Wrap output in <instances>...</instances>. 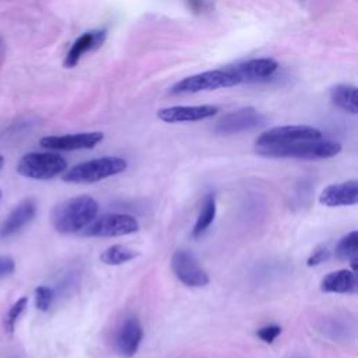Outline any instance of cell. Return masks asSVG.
<instances>
[{"instance_id": "obj_12", "label": "cell", "mask_w": 358, "mask_h": 358, "mask_svg": "<svg viewBox=\"0 0 358 358\" xmlns=\"http://www.w3.org/2000/svg\"><path fill=\"white\" fill-rule=\"evenodd\" d=\"M239 84L256 83L271 77L278 69V63L270 57L250 59L231 66Z\"/></svg>"}, {"instance_id": "obj_13", "label": "cell", "mask_w": 358, "mask_h": 358, "mask_svg": "<svg viewBox=\"0 0 358 358\" xmlns=\"http://www.w3.org/2000/svg\"><path fill=\"white\" fill-rule=\"evenodd\" d=\"M218 108L214 105H192V106H168L157 112L159 120L165 123L197 122L215 116Z\"/></svg>"}, {"instance_id": "obj_28", "label": "cell", "mask_w": 358, "mask_h": 358, "mask_svg": "<svg viewBox=\"0 0 358 358\" xmlns=\"http://www.w3.org/2000/svg\"><path fill=\"white\" fill-rule=\"evenodd\" d=\"M3 165H4V158L0 155V171H1V168H3Z\"/></svg>"}, {"instance_id": "obj_4", "label": "cell", "mask_w": 358, "mask_h": 358, "mask_svg": "<svg viewBox=\"0 0 358 358\" xmlns=\"http://www.w3.org/2000/svg\"><path fill=\"white\" fill-rule=\"evenodd\" d=\"M235 85H239V81L229 66L227 69L208 70L204 73H199V74L182 78L180 81L175 83L169 88V92L173 95L196 94L200 91H213V90L235 87Z\"/></svg>"}, {"instance_id": "obj_10", "label": "cell", "mask_w": 358, "mask_h": 358, "mask_svg": "<svg viewBox=\"0 0 358 358\" xmlns=\"http://www.w3.org/2000/svg\"><path fill=\"white\" fill-rule=\"evenodd\" d=\"M102 140H103V133L88 131V133H76V134H64V136H48L41 138L39 144L48 150L74 151V150L94 148Z\"/></svg>"}, {"instance_id": "obj_1", "label": "cell", "mask_w": 358, "mask_h": 358, "mask_svg": "<svg viewBox=\"0 0 358 358\" xmlns=\"http://www.w3.org/2000/svg\"><path fill=\"white\" fill-rule=\"evenodd\" d=\"M98 203L88 194L70 197L56 204L50 213L53 228L60 234H76L84 229L98 214Z\"/></svg>"}, {"instance_id": "obj_25", "label": "cell", "mask_w": 358, "mask_h": 358, "mask_svg": "<svg viewBox=\"0 0 358 358\" xmlns=\"http://www.w3.org/2000/svg\"><path fill=\"white\" fill-rule=\"evenodd\" d=\"M330 255H331V252H330L329 246H324V245L317 246V248L312 252V255L308 257L306 264H308L309 267L317 266V264H320V263L326 262V260L330 257Z\"/></svg>"}, {"instance_id": "obj_3", "label": "cell", "mask_w": 358, "mask_h": 358, "mask_svg": "<svg viewBox=\"0 0 358 358\" xmlns=\"http://www.w3.org/2000/svg\"><path fill=\"white\" fill-rule=\"evenodd\" d=\"M127 168V161L120 157H101L74 165L63 175L69 183H94L122 173Z\"/></svg>"}, {"instance_id": "obj_8", "label": "cell", "mask_w": 358, "mask_h": 358, "mask_svg": "<svg viewBox=\"0 0 358 358\" xmlns=\"http://www.w3.org/2000/svg\"><path fill=\"white\" fill-rule=\"evenodd\" d=\"M171 268L175 277L187 287H204L210 282L207 271L200 266L193 252L178 249L171 257Z\"/></svg>"}, {"instance_id": "obj_26", "label": "cell", "mask_w": 358, "mask_h": 358, "mask_svg": "<svg viewBox=\"0 0 358 358\" xmlns=\"http://www.w3.org/2000/svg\"><path fill=\"white\" fill-rule=\"evenodd\" d=\"M15 270V263L8 256H0V280L10 275Z\"/></svg>"}, {"instance_id": "obj_5", "label": "cell", "mask_w": 358, "mask_h": 358, "mask_svg": "<svg viewBox=\"0 0 358 358\" xmlns=\"http://www.w3.org/2000/svg\"><path fill=\"white\" fill-rule=\"evenodd\" d=\"M67 169V161L56 152H28L18 161L17 172L25 178L49 180Z\"/></svg>"}, {"instance_id": "obj_23", "label": "cell", "mask_w": 358, "mask_h": 358, "mask_svg": "<svg viewBox=\"0 0 358 358\" xmlns=\"http://www.w3.org/2000/svg\"><path fill=\"white\" fill-rule=\"evenodd\" d=\"M53 301V289L48 285H39L35 288V305L39 310L46 312Z\"/></svg>"}, {"instance_id": "obj_20", "label": "cell", "mask_w": 358, "mask_h": 358, "mask_svg": "<svg viewBox=\"0 0 358 358\" xmlns=\"http://www.w3.org/2000/svg\"><path fill=\"white\" fill-rule=\"evenodd\" d=\"M336 256L340 260H350L352 271L357 273V262H358V232L351 231L350 234L344 235L337 246H336Z\"/></svg>"}, {"instance_id": "obj_9", "label": "cell", "mask_w": 358, "mask_h": 358, "mask_svg": "<svg viewBox=\"0 0 358 358\" xmlns=\"http://www.w3.org/2000/svg\"><path fill=\"white\" fill-rule=\"evenodd\" d=\"M322 138V131L312 126L305 124H289V126H277L263 131L255 145H278L288 144L301 140H315Z\"/></svg>"}, {"instance_id": "obj_27", "label": "cell", "mask_w": 358, "mask_h": 358, "mask_svg": "<svg viewBox=\"0 0 358 358\" xmlns=\"http://www.w3.org/2000/svg\"><path fill=\"white\" fill-rule=\"evenodd\" d=\"M187 3H189V7L194 11H200L203 8V4H204L203 0H187Z\"/></svg>"}, {"instance_id": "obj_6", "label": "cell", "mask_w": 358, "mask_h": 358, "mask_svg": "<svg viewBox=\"0 0 358 358\" xmlns=\"http://www.w3.org/2000/svg\"><path fill=\"white\" fill-rule=\"evenodd\" d=\"M140 229L138 221L130 214L109 213L94 218L84 231L85 236H124Z\"/></svg>"}, {"instance_id": "obj_14", "label": "cell", "mask_w": 358, "mask_h": 358, "mask_svg": "<svg viewBox=\"0 0 358 358\" xmlns=\"http://www.w3.org/2000/svg\"><path fill=\"white\" fill-rule=\"evenodd\" d=\"M36 210L38 203L35 197H27L20 201L0 225V238H8L20 232L35 218Z\"/></svg>"}, {"instance_id": "obj_17", "label": "cell", "mask_w": 358, "mask_h": 358, "mask_svg": "<svg viewBox=\"0 0 358 358\" xmlns=\"http://www.w3.org/2000/svg\"><path fill=\"white\" fill-rule=\"evenodd\" d=\"M357 289V275L348 268L331 271L320 281V291L326 294H354Z\"/></svg>"}, {"instance_id": "obj_15", "label": "cell", "mask_w": 358, "mask_h": 358, "mask_svg": "<svg viewBox=\"0 0 358 358\" xmlns=\"http://www.w3.org/2000/svg\"><path fill=\"white\" fill-rule=\"evenodd\" d=\"M319 203L326 207L355 206L358 203V182L352 179L326 186L319 194Z\"/></svg>"}, {"instance_id": "obj_16", "label": "cell", "mask_w": 358, "mask_h": 358, "mask_svg": "<svg viewBox=\"0 0 358 358\" xmlns=\"http://www.w3.org/2000/svg\"><path fill=\"white\" fill-rule=\"evenodd\" d=\"M106 39V29H92L88 32H84L83 35H80L74 43L71 45L70 50L67 52L66 57H64V67L66 69H73L80 59L83 57L84 53H87L88 50H95L99 46H102V43Z\"/></svg>"}, {"instance_id": "obj_18", "label": "cell", "mask_w": 358, "mask_h": 358, "mask_svg": "<svg viewBox=\"0 0 358 358\" xmlns=\"http://www.w3.org/2000/svg\"><path fill=\"white\" fill-rule=\"evenodd\" d=\"M331 102L340 109L355 115L358 112L357 88L350 84H337L330 90Z\"/></svg>"}, {"instance_id": "obj_29", "label": "cell", "mask_w": 358, "mask_h": 358, "mask_svg": "<svg viewBox=\"0 0 358 358\" xmlns=\"http://www.w3.org/2000/svg\"><path fill=\"white\" fill-rule=\"evenodd\" d=\"M0 199H1V190H0Z\"/></svg>"}, {"instance_id": "obj_7", "label": "cell", "mask_w": 358, "mask_h": 358, "mask_svg": "<svg viewBox=\"0 0 358 358\" xmlns=\"http://www.w3.org/2000/svg\"><path fill=\"white\" fill-rule=\"evenodd\" d=\"M264 124H266V116L262 115L257 109L252 106H246L221 116L215 122L213 130L214 133L221 136H231L242 131L255 130V129L263 127Z\"/></svg>"}, {"instance_id": "obj_24", "label": "cell", "mask_w": 358, "mask_h": 358, "mask_svg": "<svg viewBox=\"0 0 358 358\" xmlns=\"http://www.w3.org/2000/svg\"><path fill=\"white\" fill-rule=\"evenodd\" d=\"M281 333V327L278 324H267L257 329L256 336L266 344H271Z\"/></svg>"}, {"instance_id": "obj_21", "label": "cell", "mask_w": 358, "mask_h": 358, "mask_svg": "<svg viewBox=\"0 0 358 358\" xmlns=\"http://www.w3.org/2000/svg\"><path fill=\"white\" fill-rule=\"evenodd\" d=\"M140 253L124 245H112L106 248L101 255L99 260L108 266H120L136 259Z\"/></svg>"}, {"instance_id": "obj_11", "label": "cell", "mask_w": 358, "mask_h": 358, "mask_svg": "<svg viewBox=\"0 0 358 358\" xmlns=\"http://www.w3.org/2000/svg\"><path fill=\"white\" fill-rule=\"evenodd\" d=\"M143 336L144 331L138 319L134 316L126 317L117 329L115 337V347L119 355L123 358H131L137 352Z\"/></svg>"}, {"instance_id": "obj_19", "label": "cell", "mask_w": 358, "mask_h": 358, "mask_svg": "<svg viewBox=\"0 0 358 358\" xmlns=\"http://www.w3.org/2000/svg\"><path fill=\"white\" fill-rule=\"evenodd\" d=\"M217 213V204H215V197L213 194H207L203 200L201 210L196 218V222L192 229V236L193 238H200L208 227L213 224Z\"/></svg>"}, {"instance_id": "obj_22", "label": "cell", "mask_w": 358, "mask_h": 358, "mask_svg": "<svg viewBox=\"0 0 358 358\" xmlns=\"http://www.w3.org/2000/svg\"><path fill=\"white\" fill-rule=\"evenodd\" d=\"M28 305V298L27 296H21L20 299H17L11 308L8 309L7 315H6V319H4V327L8 333H13L14 331V327L20 319V316L22 315V312L25 310Z\"/></svg>"}, {"instance_id": "obj_2", "label": "cell", "mask_w": 358, "mask_h": 358, "mask_svg": "<svg viewBox=\"0 0 358 358\" xmlns=\"http://www.w3.org/2000/svg\"><path fill=\"white\" fill-rule=\"evenodd\" d=\"M255 151L267 158H296V159H324L336 157L341 145L331 140L315 138L301 140L278 145H255Z\"/></svg>"}]
</instances>
